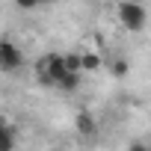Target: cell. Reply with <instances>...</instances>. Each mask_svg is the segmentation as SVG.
I'll use <instances>...</instances> for the list:
<instances>
[{
    "label": "cell",
    "mask_w": 151,
    "mask_h": 151,
    "mask_svg": "<svg viewBox=\"0 0 151 151\" xmlns=\"http://www.w3.org/2000/svg\"><path fill=\"white\" fill-rule=\"evenodd\" d=\"M42 62H45V68L50 71V77H53V86H56V83H59V80L65 77L68 71H71V68L65 65V53H47V56H45Z\"/></svg>",
    "instance_id": "cell-3"
},
{
    "label": "cell",
    "mask_w": 151,
    "mask_h": 151,
    "mask_svg": "<svg viewBox=\"0 0 151 151\" xmlns=\"http://www.w3.org/2000/svg\"><path fill=\"white\" fill-rule=\"evenodd\" d=\"M47 3H53V0H15V6H18V9H24V12L42 9V6H47Z\"/></svg>",
    "instance_id": "cell-7"
},
{
    "label": "cell",
    "mask_w": 151,
    "mask_h": 151,
    "mask_svg": "<svg viewBox=\"0 0 151 151\" xmlns=\"http://www.w3.org/2000/svg\"><path fill=\"white\" fill-rule=\"evenodd\" d=\"M110 74H113V77H124V74H127V62H124L122 56L110 59Z\"/></svg>",
    "instance_id": "cell-8"
},
{
    "label": "cell",
    "mask_w": 151,
    "mask_h": 151,
    "mask_svg": "<svg viewBox=\"0 0 151 151\" xmlns=\"http://www.w3.org/2000/svg\"><path fill=\"white\" fill-rule=\"evenodd\" d=\"M101 68V56L98 53H83V71H98Z\"/></svg>",
    "instance_id": "cell-9"
},
{
    "label": "cell",
    "mask_w": 151,
    "mask_h": 151,
    "mask_svg": "<svg viewBox=\"0 0 151 151\" xmlns=\"http://www.w3.org/2000/svg\"><path fill=\"white\" fill-rule=\"evenodd\" d=\"M24 65V53L15 42L0 39V71H18Z\"/></svg>",
    "instance_id": "cell-2"
},
{
    "label": "cell",
    "mask_w": 151,
    "mask_h": 151,
    "mask_svg": "<svg viewBox=\"0 0 151 151\" xmlns=\"http://www.w3.org/2000/svg\"><path fill=\"white\" fill-rule=\"evenodd\" d=\"M9 148H15V127L0 116V151H9Z\"/></svg>",
    "instance_id": "cell-4"
},
{
    "label": "cell",
    "mask_w": 151,
    "mask_h": 151,
    "mask_svg": "<svg viewBox=\"0 0 151 151\" xmlns=\"http://www.w3.org/2000/svg\"><path fill=\"white\" fill-rule=\"evenodd\" d=\"M80 74H83V71H68L65 77L56 83V89H62V92H74V89L80 86Z\"/></svg>",
    "instance_id": "cell-6"
},
{
    "label": "cell",
    "mask_w": 151,
    "mask_h": 151,
    "mask_svg": "<svg viewBox=\"0 0 151 151\" xmlns=\"http://www.w3.org/2000/svg\"><path fill=\"white\" fill-rule=\"evenodd\" d=\"M119 21H122L124 30L142 33V27H145V9L139 6V0H124V3H119Z\"/></svg>",
    "instance_id": "cell-1"
},
{
    "label": "cell",
    "mask_w": 151,
    "mask_h": 151,
    "mask_svg": "<svg viewBox=\"0 0 151 151\" xmlns=\"http://www.w3.org/2000/svg\"><path fill=\"white\" fill-rule=\"evenodd\" d=\"M74 127H77V133H83V136H92V133L98 130L92 113H77V119H74Z\"/></svg>",
    "instance_id": "cell-5"
}]
</instances>
